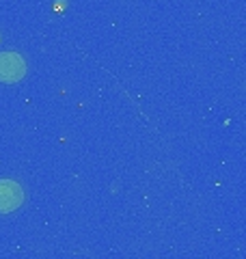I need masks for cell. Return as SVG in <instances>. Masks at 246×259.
<instances>
[{
  "mask_svg": "<svg viewBox=\"0 0 246 259\" xmlns=\"http://www.w3.org/2000/svg\"><path fill=\"white\" fill-rule=\"evenodd\" d=\"M26 74V63L18 52H0V82H18Z\"/></svg>",
  "mask_w": 246,
  "mask_h": 259,
  "instance_id": "cell-1",
  "label": "cell"
},
{
  "mask_svg": "<svg viewBox=\"0 0 246 259\" xmlns=\"http://www.w3.org/2000/svg\"><path fill=\"white\" fill-rule=\"evenodd\" d=\"M24 203V190L18 182L0 180V212L9 214Z\"/></svg>",
  "mask_w": 246,
  "mask_h": 259,
  "instance_id": "cell-2",
  "label": "cell"
}]
</instances>
